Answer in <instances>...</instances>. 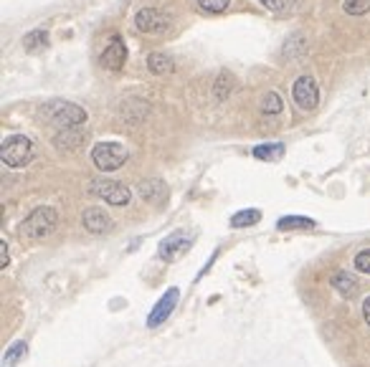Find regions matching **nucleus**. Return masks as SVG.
I'll return each mask as SVG.
<instances>
[{
    "instance_id": "ddd939ff",
    "label": "nucleus",
    "mask_w": 370,
    "mask_h": 367,
    "mask_svg": "<svg viewBox=\"0 0 370 367\" xmlns=\"http://www.w3.org/2000/svg\"><path fill=\"white\" fill-rule=\"evenodd\" d=\"M87 140V132L81 129V127H66V129H59L54 137V145L61 152H74V149H79Z\"/></svg>"
},
{
    "instance_id": "cd10ccee",
    "label": "nucleus",
    "mask_w": 370,
    "mask_h": 367,
    "mask_svg": "<svg viewBox=\"0 0 370 367\" xmlns=\"http://www.w3.org/2000/svg\"><path fill=\"white\" fill-rule=\"evenodd\" d=\"M8 241H0V269H8Z\"/></svg>"
},
{
    "instance_id": "f3484780",
    "label": "nucleus",
    "mask_w": 370,
    "mask_h": 367,
    "mask_svg": "<svg viewBox=\"0 0 370 367\" xmlns=\"http://www.w3.org/2000/svg\"><path fill=\"white\" fill-rule=\"evenodd\" d=\"M234 86H236V81L231 76V71H220L218 76H216V81H213V99L216 102H226L231 96V92H234Z\"/></svg>"
},
{
    "instance_id": "9d476101",
    "label": "nucleus",
    "mask_w": 370,
    "mask_h": 367,
    "mask_svg": "<svg viewBox=\"0 0 370 367\" xmlns=\"http://www.w3.org/2000/svg\"><path fill=\"white\" fill-rule=\"evenodd\" d=\"M178 299H181V291L175 289V286H173V289H167L165 294L158 299V304L152 306V312L147 314V327H150V329L160 327V324H163V322H165L167 317L173 314L175 304H178Z\"/></svg>"
},
{
    "instance_id": "4468645a",
    "label": "nucleus",
    "mask_w": 370,
    "mask_h": 367,
    "mask_svg": "<svg viewBox=\"0 0 370 367\" xmlns=\"http://www.w3.org/2000/svg\"><path fill=\"white\" fill-rule=\"evenodd\" d=\"M330 284H332V289L338 291L342 299H355L358 297V291H360V284L355 282V276L347 271H335L332 273Z\"/></svg>"
},
{
    "instance_id": "2eb2a0df",
    "label": "nucleus",
    "mask_w": 370,
    "mask_h": 367,
    "mask_svg": "<svg viewBox=\"0 0 370 367\" xmlns=\"http://www.w3.org/2000/svg\"><path fill=\"white\" fill-rule=\"evenodd\" d=\"M307 54V39H305V33H291L289 39L284 41V48H282V56L287 59V61H297V59H302V56Z\"/></svg>"
},
{
    "instance_id": "f8f14e48",
    "label": "nucleus",
    "mask_w": 370,
    "mask_h": 367,
    "mask_svg": "<svg viewBox=\"0 0 370 367\" xmlns=\"http://www.w3.org/2000/svg\"><path fill=\"white\" fill-rule=\"evenodd\" d=\"M137 193H140L142 200L155 205H165L167 200V185L160 178H150V180H142L137 185Z\"/></svg>"
},
{
    "instance_id": "393cba45",
    "label": "nucleus",
    "mask_w": 370,
    "mask_h": 367,
    "mask_svg": "<svg viewBox=\"0 0 370 367\" xmlns=\"http://www.w3.org/2000/svg\"><path fill=\"white\" fill-rule=\"evenodd\" d=\"M342 10L347 16H368L370 13V0H345Z\"/></svg>"
},
{
    "instance_id": "a878e982",
    "label": "nucleus",
    "mask_w": 370,
    "mask_h": 367,
    "mask_svg": "<svg viewBox=\"0 0 370 367\" xmlns=\"http://www.w3.org/2000/svg\"><path fill=\"white\" fill-rule=\"evenodd\" d=\"M25 350H28V347H25V342H16V344H13V347L6 352V365H16L18 359L25 355Z\"/></svg>"
},
{
    "instance_id": "39448f33",
    "label": "nucleus",
    "mask_w": 370,
    "mask_h": 367,
    "mask_svg": "<svg viewBox=\"0 0 370 367\" xmlns=\"http://www.w3.org/2000/svg\"><path fill=\"white\" fill-rule=\"evenodd\" d=\"M92 162L102 172L119 170L127 162V147L119 142H96L92 147Z\"/></svg>"
},
{
    "instance_id": "c85d7f7f",
    "label": "nucleus",
    "mask_w": 370,
    "mask_h": 367,
    "mask_svg": "<svg viewBox=\"0 0 370 367\" xmlns=\"http://www.w3.org/2000/svg\"><path fill=\"white\" fill-rule=\"evenodd\" d=\"M362 319L368 322V327H370V297L362 302Z\"/></svg>"
},
{
    "instance_id": "6ab92c4d",
    "label": "nucleus",
    "mask_w": 370,
    "mask_h": 367,
    "mask_svg": "<svg viewBox=\"0 0 370 367\" xmlns=\"http://www.w3.org/2000/svg\"><path fill=\"white\" fill-rule=\"evenodd\" d=\"M276 228L279 231H312V228H317V220L307 218V216H284V218H279Z\"/></svg>"
},
{
    "instance_id": "bb28decb",
    "label": "nucleus",
    "mask_w": 370,
    "mask_h": 367,
    "mask_svg": "<svg viewBox=\"0 0 370 367\" xmlns=\"http://www.w3.org/2000/svg\"><path fill=\"white\" fill-rule=\"evenodd\" d=\"M355 269H358V271H362V273H368V276H370V249L360 251V253L355 256Z\"/></svg>"
},
{
    "instance_id": "6e6552de",
    "label": "nucleus",
    "mask_w": 370,
    "mask_h": 367,
    "mask_svg": "<svg viewBox=\"0 0 370 367\" xmlns=\"http://www.w3.org/2000/svg\"><path fill=\"white\" fill-rule=\"evenodd\" d=\"M127 63V46L119 33H112L99 54V66L107 71H119Z\"/></svg>"
},
{
    "instance_id": "4be33fe9",
    "label": "nucleus",
    "mask_w": 370,
    "mask_h": 367,
    "mask_svg": "<svg viewBox=\"0 0 370 367\" xmlns=\"http://www.w3.org/2000/svg\"><path fill=\"white\" fill-rule=\"evenodd\" d=\"M259 3L274 16H289L297 8V0H259Z\"/></svg>"
},
{
    "instance_id": "a211bd4d",
    "label": "nucleus",
    "mask_w": 370,
    "mask_h": 367,
    "mask_svg": "<svg viewBox=\"0 0 370 367\" xmlns=\"http://www.w3.org/2000/svg\"><path fill=\"white\" fill-rule=\"evenodd\" d=\"M251 155L256 160H264V162H276L284 155V145L282 142H264V145H256L251 149Z\"/></svg>"
},
{
    "instance_id": "dca6fc26",
    "label": "nucleus",
    "mask_w": 370,
    "mask_h": 367,
    "mask_svg": "<svg viewBox=\"0 0 370 367\" xmlns=\"http://www.w3.org/2000/svg\"><path fill=\"white\" fill-rule=\"evenodd\" d=\"M147 69H150L152 74H158V76H167V74L175 71V61L167 54L152 51V54H147Z\"/></svg>"
},
{
    "instance_id": "9b49d317",
    "label": "nucleus",
    "mask_w": 370,
    "mask_h": 367,
    "mask_svg": "<svg viewBox=\"0 0 370 367\" xmlns=\"http://www.w3.org/2000/svg\"><path fill=\"white\" fill-rule=\"evenodd\" d=\"M81 223H84V228H87L89 233H107L112 228V218L110 213L104 211V208H96V205H92V208H87V211L81 213Z\"/></svg>"
},
{
    "instance_id": "5701e85b",
    "label": "nucleus",
    "mask_w": 370,
    "mask_h": 367,
    "mask_svg": "<svg viewBox=\"0 0 370 367\" xmlns=\"http://www.w3.org/2000/svg\"><path fill=\"white\" fill-rule=\"evenodd\" d=\"M282 109H284V102H282V96H279V92H267L264 99H261V114L274 117V114H279Z\"/></svg>"
},
{
    "instance_id": "412c9836",
    "label": "nucleus",
    "mask_w": 370,
    "mask_h": 367,
    "mask_svg": "<svg viewBox=\"0 0 370 367\" xmlns=\"http://www.w3.org/2000/svg\"><path fill=\"white\" fill-rule=\"evenodd\" d=\"M259 220H261V211H256V208H246V211L234 213L231 228H249V226H256Z\"/></svg>"
},
{
    "instance_id": "b1692460",
    "label": "nucleus",
    "mask_w": 370,
    "mask_h": 367,
    "mask_svg": "<svg viewBox=\"0 0 370 367\" xmlns=\"http://www.w3.org/2000/svg\"><path fill=\"white\" fill-rule=\"evenodd\" d=\"M196 6L208 16H218L231 6V0H196Z\"/></svg>"
},
{
    "instance_id": "aec40b11",
    "label": "nucleus",
    "mask_w": 370,
    "mask_h": 367,
    "mask_svg": "<svg viewBox=\"0 0 370 367\" xmlns=\"http://www.w3.org/2000/svg\"><path fill=\"white\" fill-rule=\"evenodd\" d=\"M48 46V31L46 28H33L31 33L23 36V48L28 54H39Z\"/></svg>"
},
{
    "instance_id": "f03ea898",
    "label": "nucleus",
    "mask_w": 370,
    "mask_h": 367,
    "mask_svg": "<svg viewBox=\"0 0 370 367\" xmlns=\"http://www.w3.org/2000/svg\"><path fill=\"white\" fill-rule=\"evenodd\" d=\"M36 157V142L25 134H10L0 142V160L6 167H25Z\"/></svg>"
},
{
    "instance_id": "423d86ee",
    "label": "nucleus",
    "mask_w": 370,
    "mask_h": 367,
    "mask_svg": "<svg viewBox=\"0 0 370 367\" xmlns=\"http://www.w3.org/2000/svg\"><path fill=\"white\" fill-rule=\"evenodd\" d=\"M291 99H294V104L302 112L317 109V104H320V86H317L315 76L305 74V76L294 78V84H291Z\"/></svg>"
},
{
    "instance_id": "20e7f679",
    "label": "nucleus",
    "mask_w": 370,
    "mask_h": 367,
    "mask_svg": "<svg viewBox=\"0 0 370 367\" xmlns=\"http://www.w3.org/2000/svg\"><path fill=\"white\" fill-rule=\"evenodd\" d=\"M134 28H137L142 36L158 39V36L170 33V28H173V18L167 16L165 10L145 6V8H140L137 13H134Z\"/></svg>"
},
{
    "instance_id": "f257e3e1",
    "label": "nucleus",
    "mask_w": 370,
    "mask_h": 367,
    "mask_svg": "<svg viewBox=\"0 0 370 367\" xmlns=\"http://www.w3.org/2000/svg\"><path fill=\"white\" fill-rule=\"evenodd\" d=\"M39 119L46 125H56L66 129V127H81L87 122V109L66 99H51L39 107Z\"/></svg>"
},
{
    "instance_id": "1a4fd4ad",
    "label": "nucleus",
    "mask_w": 370,
    "mask_h": 367,
    "mask_svg": "<svg viewBox=\"0 0 370 367\" xmlns=\"http://www.w3.org/2000/svg\"><path fill=\"white\" fill-rule=\"evenodd\" d=\"M190 246H193V235L188 233V231H175V233H170L165 238V241L160 243V258L163 261H167V264H173V261H178L181 256H185L190 251Z\"/></svg>"
},
{
    "instance_id": "7ed1b4c3",
    "label": "nucleus",
    "mask_w": 370,
    "mask_h": 367,
    "mask_svg": "<svg viewBox=\"0 0 370 367\" xmlns=\"http://www.w3.org/2000/svg\"><path fill=\"white\" fill-rule=\"evenodd\" d=\"M56 226H59V213L56 208H48V205H41L36 211H31V216L21 223V235L25 241H43L48 235L54 233Z\"/></svg>"
},
{
    "instance_id": "0eeeda50",
    "label": "nucleus",
    "mask_w": 370,
    "mask_h": 367,
    "mask_svg": "<svg viewBox=\"0 0 370 367\" xmlns=\"http://www.w3.org/2000/svg\"><path fill=\"white\" fill-rule=\"evenodd\" d=\"M89 190L94 193L96 198L107 200L110 205H127L132 200V190L127 188L125 182H117V180H94Z\"/></svg>"
}]
</instances>
